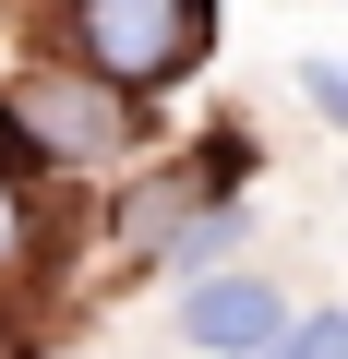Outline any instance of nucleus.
I'll use <instances>...</instances> for the list:
<instances>
[{
    "mask_svg": "<svg viewBox=\"0 0 348 359\" xmlns=\"http://www.w3.org/2000/svg\"><path fill=\"white\" fill-rule=\"evenodd\" d=\"M168 335H181V347H217V359H276V335H288V287L205 264V276H181V311H168Z\"/></svg>",
    "mask_w": 348,
    "mask_h": 359,
    "instance_id": "obj_3",
    "label": "nucleus"
},
{
    "mask_svg": "<svg viewBox=\"0 0 348 359\" xmlns=\"http://www.w3.org/2000/svg\"><path fill=\"white\" fill-rule=\"evenodd\" d=\"M300 108H324V132H348V48L300 60Z\"/></svg>",
    "mask_w": 348,
    "mask_h": 359,
    "instance_id": "obj_6",
    "label": "nucleus"
},
{
    "mask_svg": "<svg viewBox=\"0 0 348 359\" xmlns=\"http://www.w3.org/2000/svg\"><path fill=\"white\" fill-rule=\"evenodd\" d=\"M60 60H84L120 108H156L217 60V0H60Z\"/></svg>",
    "mask_w": 348,
    "mask_h": 359,
    "instance_id": "obj_1",
    "label": "nucleus"
},
{
    "mask_svg": "<svg viewBox=\"0 0 348 359\" xmlns=\"http://www.w3.org/2000/svg\"><path fill=\"white\" fill-rule=\"evenodd\" d=\"M49 240H60V216L37 204V180H13V168H0V287H25V276L49 264Z\"/></svg>",
    "mask_w": 348,
    "mask_h": 359,
    "instance_id": "obj_4",
    "label": "nucleus"
},
{
    "mask_svg": "<svg viewBox=\"0 0 348 359\" xmlns=\"http://www.w3.org/2000/svg\"><path fill=\"white\" fill-rule=\"evenodd\" d=\"M0 168H13V180H37V168H49V156H37V132L13 120V96H0Z\"/></svg>",
    "mask_w": 348,
    "mask_h": 359,
    "instance_id": "obj_8",
    "label": "nucleus"
},
{
    "mask_svg": "<svg viewBox=\"0 0 348 359\" xmlns=\"http://www.w3.org/2000/svg\"><path fill=\"white\" fill-rule=\"evenodd\" d=\"M252 168H264L252 132H240V120H205V144L181 156V192H252Z\"/></svg>",
    "mask_w": 348,
    "mask_h": 359,
    "instance_id": "obj_5",
    "label": "nucleus"
},
{
    "mask_svg": "<svg viewBox=\"0 0 348 359\" xmlns=\"http://www.w3.org/2000/svg\"><path fill=\"white\" fill-rule=\"evenodd\" d=\"M276 359H348V311H288Z\"/></svg>",
    "mask_w": 348,
    "mask_h": 359,
    "instance_id": "obj_7",
    "label": "nucleus"
},
{
    "mask_svg": "<svg viewBox=\"0 0 348 359\" xmlns=\"http://www.w3.org/2000/svg\"><path fill=\"white\" fill-rule=\"evenodd\" d=\"M0 96H13V120L37 132L49 168H96V156H120V132H132V108H120L84 60H37V72H13Z\"/></svg>",
    "mask_w": 348,
    "mask_h": 359,
    "instance_id": "obj_2",
    "label": "nucleus"
}]
</instances>
